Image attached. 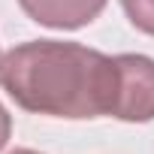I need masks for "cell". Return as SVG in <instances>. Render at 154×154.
Wrapping results in <instances>:
<instances>
[{
	"label": "cell",
	"instance_id": "cell-7",
	"mask_svg": "<svg viewBox=\"0 0 154 154\" xmlns=\"http://www.w3.org/2000/svg\"><path fill=\"white\" fill-rule=\"evenodd\" d=\"M0 57H3V54H0Z\"/></svg>",
	"mask_w": 154,
	"mask_h": 154
},
{
	"label": "cell",
	"instance_id": "cell-1",
	"mask_svg": "<svg viewBox=\"0 0 154 154\" xmlns=\"http://www.w3.org/2000/svg\"><path fill=\"white\" fill-rule=\"evenodd\" d=\"M0 88L33 115L103 118L115 100V57L82 42L30 39L0 57Z\"/></svg>",
	"mask_w": 154,
	"mask_h": 154
},
{
	"label": "cell",
	"instance_id": "cell-6",
	"mask_svg": "<svg viewBox=\"0 0 154 154\" xmlns=\"http://www.w3.org/2000/svg\"><path fill=\"white\" fill-rule=\"evenodd\" d=\"M9 154H39V151H33V148H15V151H9Z\"/></svg>",
	"mask_w": 154,
	"mask_h": 154
},
{
	"label": "cell",
	"instance_id": "cell-5",
	"mask_svg": "<svg viewBox=\"0 0 154 154\" xmlns=\"http://www.w3.org/2000/svg\"><path fill=\"white\" fill-rule=\"evenodd\" d=\"M9 136H12V115L6 112V106H3V103H0V151L6 148Z\"/></svg>",
	"mask_w": 154,
	"mask_h": 154
},
{
	"label": "cell",
	"instance_id": "cell-2",
	"mask_svg": "<svg viewBox=\"0 0 154 154\" xmlns=\"http://www.w3.org/2000/svg\"><path fill=\"white\" fill-rule=\"evenodd\" d=\"M109 118L127 124L154 121V57L115 54V100Z\"/></svg>",
	"mask_w": 154,
	"mask_h": 154
},
{
	"label": "cell",
	"instance_id": "cell-3",
	"mask_svg": "<svg viewBox=\"0 0 154 154\" xmlns=\"http://www.w3.org/2000/svg\"><path fill=\"white\" fill-rule=\"evenodd\" d=\"M109 0H18L21 12L51 30H82L100 18Z\"/></svg>",
	"mask_w": 154,
	"mask_h": 154
},
{
	"label": "cell",
	"instance_id": "cell-4",
	"mask_svg": "<svg viewBox=\"0 0 154 154\" xmlns=\"http://www.w3.org/2000/svg\"><path fill=\"white\" fill-rule=\"evenodd\" d=\"M121 9L139 33L154 36V0H121Z\"/></svg>",
	"mask_w": 154,
	"mask_h": 154
}]
</instances>
